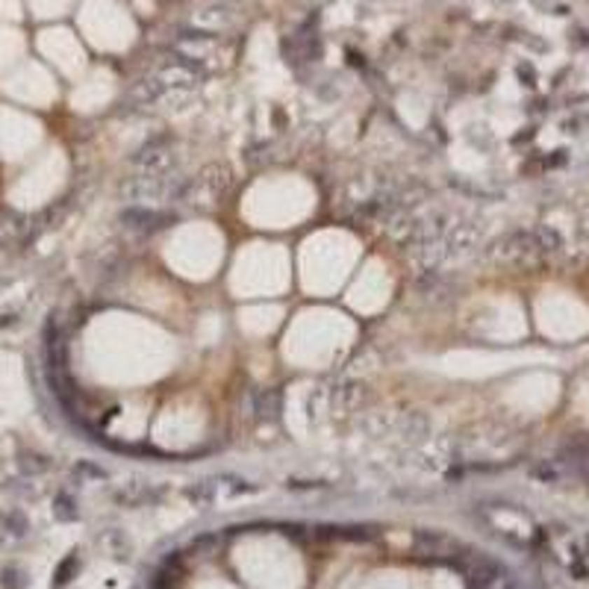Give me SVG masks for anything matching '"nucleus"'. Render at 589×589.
<instances>
[{"label":"nucleus","mask_w":589,"mask_h":589,"mask_svg":"<svg viewBox=\"0 0 589 589\" xmlns=\"http://www.w3.org/2000/svg\"><path fill=\"white\" fill-rule=\"evenodd\" d=\"M183 189H186L183 177H171V174L145 177V174H139L127 183L121 192L127 198H136V200H162V198H180Z\"/></svg>","instance_id":"obj_1"},{"label":"nucleus","mask_w":589,"mask_h":589,"mask_svg":"<svg viewBox=\"0 0 589 589\" xmlns=\"http://www.w3.org/2000/svg\"><path fill=\"white\" fill-rule=\"evenodd\" d=\"M121 221L124 227L130 230H141V233H148V230H156V227H165L171 221V215L165 212H156V209H145V207H130L121 212Z\"/></svg>","instance_id":"obj_2"},{"label":"nucleus","mask_w":589,"mask_h":589,"mask_svg":"<svg viewBox=\"0 0 589 589\" xmlns=\"http://www.w3.org/2000/svg\"><path fill=\"white\" fill-rule=\"evenodd\" d=\"M256 413L260 415H277V392H263L256 398Z\"/></svg>","instance_id":"obj_3"},{"label":"nucleus","mask_w":589,"mask_h":589,"mask_svg":"<svg viewBox=\"0 0 589 589\" xmlns=\"http://www.w3.org/2000/svg\"><path fill=\"white\" fill-rule=\"evenodd\" d=\"M21 469H27V471H41V469H48V459L39 457V454H24V457H21Z\"/></svg>","instance_id":"obj_4"},{"label":"nucleus","mask_w":589,"mask_h":589,"mask_svg":"<svg viewBox=\"0 0 589 589\" xmlns=\"http://www.w3.org/2000/svg\"><path fill=\"white\" fill-rule=\"evenodd\" d=\"M74 569H77V557H68L65 563L60 566V571H56V581H53V583H56V586H62V583H68V574L74 571Z\"/></svg>","instance_id":"obj_5"},{"label":"nucleus","mask_w":589,"mask_h":589,"mask_svg":"<svg viewBox=\"0 0 589 589\" xmlns=\"http://www.w3.org/2000/svg\"><path fill=\"white\" fill-rule=\"evenodd\" d=\"M56 515H60V519H74L77 515V510H74V504H71V501L62 495V498H56Z\"/></svg>","instance_id":"obj_6"},{"label":"nucleus","mask_w":589,"mask_h":589,"mask_svg":"<svg viewBox=\"0 0 589 589\" xmlns=\"http://www.w3.org/2000/svg\"><path fill=\"white\" fill-rule=\"evenodd\" d=\"M4 525L15 527L12 534H24V530H27V519H21V515H4Z\"/></svg>","instance_id":"obj_7"}]
</instances>
